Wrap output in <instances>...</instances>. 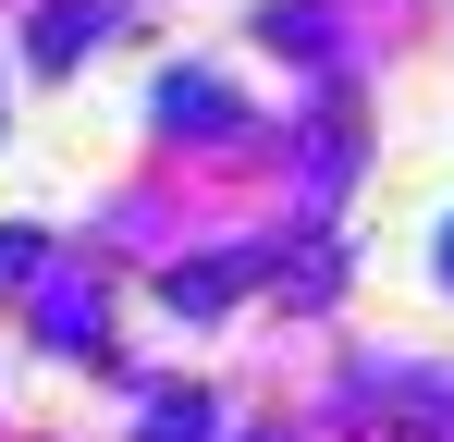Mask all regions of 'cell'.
<instances>
[{
	"label": "cell",
	"mask_w": 454,
	"mask_h": 442,
	"mask_svg": "<svg viewBox=\"0 0 454 442\" xmlns=\"http://www.w3.org/2000/svg\"><path fill=\"white\" fill-rule=\"evenodd\" d=\"M86 37H98V0H62V12L37 25V62H74Z\"/></svg>",
	"instance_id": "obj_1"
},
{
	"label": "cell",
	"mask_w": 454,
	"mask_h": 442,
	"mask_svg": "<svg viewBox=\"0 0 454 442\" xmlns=\"http://www.w3.org/2000/svg\"><path fill=\"white\" fill-rule=\"evenodd\" d=\"M442 271H454V246H442Z\"/></svg>",
	"instance_id": "obj_2"
}]
</instances>
